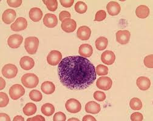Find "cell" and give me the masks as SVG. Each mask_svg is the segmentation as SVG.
<instances>
[{"mask_svg":"<svg viewBox=\"0 0 153 121\" xmlns=\"http://www.w3.org/2000/svg\"><path fill=\"white\" fill-rule=\"evenodd\" d=\"M95 72L99 76H105L108 73V68L106 66L99 64L97 66Z\"/></svg>","mask_w":153,"mask_h":121,"instance_id":"33","label":"cell"},{"mask_svg":"<svg viewBox=\"0 0 153 121\" xmlns=\"http://www.w3.org/2000/svg\"><path fill=\"white\" fill-rule=\"evenodd\" d=\"M65 107L68 111L71 113H76L80 111L82 105L78 100L75 99H68L65 104Z\"/></svg>","mask_w":153,"mask_h":121,"instance_id":"4","label":"cell"},{"mask_svg":"<svg viewBox=\"0 0 153 121\" xmlns=\"http://www.w3.org/2000/svg\"><path fill=\"white\" fill-rule=\"evenodd\" d=\"M22 0H7V3L11 7H18L22 4Z\"/></svg>","mask_w":153,"mask_h":121,"instance_id":"38","label":"cell"},{"mask_svg":"<svg viewBox=\"0 0 153 121\" xmlns=\"http://www.w3.org/2000/svg\"><path fill=\"white\" fill-rule=\"evenodd\" d=\"M61 27L64 32L66 33H71L75 30L76 28V23L75 20L71 18H67L62 21Z\"/></svg>","mask_w":153,"mask_h":121,"instance_id":"11","label":"cell"},{"mask_svg":"<svg viewBox=\"0 0 153 121\" xmlns=\"http://www.w3.org/2000/svg\"><path fill=\"white\" fill-rule=\"evenodd\" d=\"M38 46H39V40L36 37L29 36L26 38L25 47L29 54H35L38 50Z\"/></svg>","mask_w":153,"mask_h":121,"instance_id":"3","label":"cell"},{"mask_svg":"<svg viewBox=\"0 0 153 121\" xmlns=\"http://www.w3.org/2000/svg\"><path fill=\"white\" fill-rule=\"evenodd\" d=\"M9 103L7 94L4 92H0V107H6Z\"/></svg>","mask_w":153,"mask_h":121,"instance_id":"32","label":"cell"},{"mask_svg":"<svg viewBox=\"0 0 153 121\" xmlns=\"http://www.w3.org/2000/svg\"><path fill=\"white\" fill-rule=\"evenodd\" d=\"M62 59V54L58 50L51 51L47 56L48 63L52 66H57L60 64Z\"/></svg>","mask_w":153,"mask_h":121,"instance_id":"5","label":"cell"},{"mask_svg":"<svg viewBox=\"0 0 153 121\" xmlns=\"http://www.w3.org/2000/svg\"><path fill=\"white\" fill-rule=\"evenodd\" d=\"M13 121H16V120H21V121H24L25 120V119L23 117H22V116H15L13 119Z\"/></svg>","mask_w":153,"mask_h":121,"instance_id":"46","label":"cell"},{"mask_svg":"<svg viewBox=\"0 0 153 121\" xmlns=\"http://www.w3.org/2000/svg\"><path fill=\"white\" fill-rule=\"evenodd\" d=\"M21 67L25 70H30L35 66L33 59L29 56H24L22 58L20 61Z\"/></svg>","mask_w":153,"mask_h":121,"instance_id":"18","label":"cell"},{"mask_svg":"<svg viewBox=\"0 0 153 121\" xmlns=\"http://www.w3.org/2000/svg\"><path fill=\"white\" fill-rule=\"evenodd\" d=\"M131 33L128 30H119L116 33L117 41L121 44H126L129 43Z\"/></svg>","mask_w":153,"mask_h":121,"instance_id":"12","label":"cell"},{"mask_svg":"<svg viewBox=\"0 0 153 121\" xmlns=\"http://www.w3.org/2000/svg\"><path fill=\"white\" fill-rule=\"evenodd\" d=\"M43 24L48 28H53L58 24V19L52 13H47L43 18Z\"/></svg>","mask_w":153,"mask_h":121,"instance_id":"13","label":"cell"},{"mask_svg":"<svg viewBox=\"0 0 153 121\" xmlns=\"http://www.w3.org/2000/svg\"><path fill=\"white\" fill-rule=\"evenodd\" d=\"M60 2L62 6L64 7L69 8L73 5L74 1V0H60Z\"/></svg>","mask_w":153,"mask_h":121,"instance_id":"40","label":"cell"},{"mask_svg":"<svg viewBox=\"0 0 153 121\" xmlns=\"http://www.w3.org/2000/svg\"><path fill=\"white\" fill-rule=\"evenodd\" d=\"M108 40L104 36H100L97 38L95 41V47L96 49L100 51L104 50L108 46Z\"/></svg>","mask_w":153,"mask_h":121,"instance_id":"25","label":"cell"},{"mask_svg":"<svg viewBox=\"0 0 153 121\" xmlns=\"http://www.w3.org/2000/svg\"><path fill=\"white\" fill-rule=\"evenodd\" d=\"M101 110L100 104L94 101H90L85 106V111L90 114H98Z\"/></svg>","mask_w":153,"mask_h":121,"instance_id":"20","label":"cell"},{"mask_svg":"<svg viewBox=\"0 0 153 121\" xmlns=\"http://www.w3.org/2000/svg\"><path fill=\"white\" fill-rule=\"evenodd\" d=\"M6 87L5 80L2 78L0 77V90H3Z\"/></svg>","mask_w":153,"mask_h":121,"instance_id":"45","label":"cell"},{"mask_svg":"<svg viewBox=\"0 0 153 121\" xmlns=\"http://www.w3.org/2000/svg\"><path fill=\"white\" fill-rule=\"evenodd\" d=\"M136 84L140 90L145 91L149 89L151 86V81L149 78L145 76H141L137 78Z\"/></svg>","mask_w":153,"mask_h":121,"instance_id":"19","label":"cell"},{"mask_svg":"<svg viewBox=\"0 0 153 121\" xmlns=\"http://www.w3.org/2000/svg\"><path fill=\"white\" fill-rule=\"evenodd\" d=\"M41 111L42 113L44 114L45 116H51L55 112V107L52 104L50 103H46L42 106Z\"/></svg>","mask_w":153,"mask_h":121,"instance_id":"27","label":"cell"},{"mask_svg":"<svg viewBox=\"0 0 153 121\" xmlns=\"http://www.w3.org/2000/svg\"><path fill=\"white\" fill-rule=\"evenodd\" d=\"M66 120V115L63 112H57L53 117V121H65Z\"/></svg>","mask_w":153,"mask_h":121,"instance_id":"37","label":"cell"},{"mask_svg":"<svg viewBox=\"0 0 153 121\" xmlns=\"http://www.w3.org/2000/svg\"><path fill=\"white\" fill-rule=\"evenodd\" d=\"M101 60L103 63L106 65H112L116 60V55L111 50L105 51L101 56Z\"/></svg>","mask_w":153,"mask_h":121,"instance_id":"14","label":"cell"},{"mask_svg":"<svg viewBox=\"0 0 153 121\" xmlns=\"http://www.w3.org/2000/svg\"><path fill=\"white\" fill-rule=\"evenodd\" d=\"M153 55H150L148 56H146L145 58H144V64L145 66L148 67V68H150V69H152L153 68Z\"/></svg>","mask_w":153,"mask_h":121,"instance_id":"36","label":"cell"},{"mask_svg":"<svg viewBox=\"0 0 153 121\" xmlns=\"http://www.w3.org/2000/svg\"><path fill=\"white\" fill-rule=\"evenodd\" d=\"M106 17V13L105 10H101L98 11L95 14V21H102Z\"/></svg>","mask_w":153,"mask_h":121,"instance_id":"34","label":"cell"},{"mask_svg":"<svg viewBox=\"0 0 153 121\" xmlns=\"http://www.w3.org/2000/svg\"><path fill=\"white\" fill-rule=\"evenodd\" d=\"M129 106L131 109L134 110H140L142 109L143 105L140 99L137 97H134L130 100Z\"/></svg>","mask_w":153,"mask_h":121,"instance_id":"28","label":"cell"},{"mask_svg":"<svg viewBox=\"0 0 153 121\" xmlns=\"http://www.w3.org/2000/svg\"><path fill=\"white\" fill-rule=\"evenodd\" d=\"M29 97L31 100L35 102H39L41 101L43 96L42 93L37 90H32L29 93Z\"/></svg>","mask_w":153,"mask_h":121,"instance_id":"30","label":"cell"},{"mask_svg":"<svg viewBox=\"0 0 153 121\" xmlns=\"http://www.w3.org/2000/svg\"><path fill=\"white\" fill-rule=\"evenodd\" d=\"M27 121H45V118L41 115H37L32 118H29Z\"/></svg>","mask_w":153,"mask_h":121,"instance_id":"42","label":"cell"},{"mask_svg":"<svg viewBox=\"0 0 153 121\" xmlns=\"http://www.w3.org/2000/svg\"><path fill=\"white\" fill-rule=\"evenodd\" d=\"M22 83L26 88L33 89L39 83V79L38 76L33 73H26L22 76Z\"/></svg>","mask_w":153,"mask_h":121,"instance_id":"2","label":"cell"},{"mask_svg":"<svg viewBox=\"0 0 153 121\" xmlns=\"http://www.w3.org/2000/svg\"><path fill=\"white\" fill-rule=\"evenodd\" d=\"M68 120H69V121H71V120H78V121H79V119H76V118H71V119H69Z\"/></svg>","mask_w":153,"mask_h":121,"instance_id":"47","label":"cell"},{"mask_svg":"<svg viewBox=\"0 0 153 121\" xmlns=\"http://www.w3.org/2000/svg\"><path fill=\"white\" fill-rule=\"evenodd\" d=\"M16 16V12L13 9L6 10L2 15L3 21L6 24H10L15 21Z\"/></svg>","mask_w":153,"mask_h":121,"instance_id":"15","label":"cell"},{"mask_svg":"<svg viewBox=\"0 0 153 121\" xmlns=\"http://www.w3.org/2000/svg\"><path fill=\"white\" fill-rule=\"evenodd\" d=\"M43 2L48 9L51 12L55 11L58 7V1L56 0H43Z\"/></svg>","mask_w":153,"mask_h":121,"instance_id":"29","label":"cell"},{"mask_svg":"<svg viewBox=\"0 0 153 121\" xmlns=\"http://www.w3.org/2000/svg\"><path fill=\"white\" fill-rule=\"evenodd\" d=\"M96 86L99 89L107 91L112 87V81L110 77L107 76H102L97 79Z\"/></svg>","mask_w":153,"mask_h":121,"instance_id":"8","label":"cell"},{"mask_svg":"<svg viewBox=\"0 0 153 121\" xmlns=\"http://www.w3.org/2000/svg\"><path fill=\"white\" fill-rule=\"evenodd\" d=\"M88 9L87 5L83 1H78L75 4V11L80 14L85 13Z\"/></svg>","mask_w":153,"mask_h":121,"instance_id":"31","label":"cell"},{"mask_svg":"<svg viewBox=\"0 0 153 121\" xmlns=\"http://www.w3.org/2000/svg\"><path fill=\"white\" fill-rule=\"evenodd\" d=\"M23 41V38L22 35L14 34L10 36L7 40L9 46L12 49H17L21 46Z\"/></svg>","mask_w":153,"mask_h":121,"instance_id":"10","label":"cell"},{"mask_svg":"<svg viewBox=\"0 0 153 121\" xmlns=\"http://www.w3.org/2000/svg\"><path fill=\"white\" fill-rule=\"evenodd\" d=\"M18 73V69L14 64H8L2 69V75L6 78L12 79L15 77Z\"/></svg>","mask_w":153,"mask_h":121,"instance_id":"7","label":"cell"},{"mask_svg":"<svg viewBox=\"0 0 153 121\" xmlns=\"http://www.w3.org/2000/svg\"><path fill=\"white\" fill-rule=\"evenodd\" d=\"M94 99L99 102L104 101L106 99V94L105 93L100 91H96L94 93Z\"/></svg>","mask_w":153,"mask_h":121,"instance_id":"35","label":"cell"},{"mask_svg":"<svg viewBox=\"0 0 153 121\" xmlns=\"http://www.w3.org/2000/svg\"><path fill=\"white\" fill-rule=\"evenodd\" d=\"M71 16V13L68 11H62L59 14V19L61 21H63L64 19L70 18Z\"/></svg>","mask_w":153,"mask_h":121,"instance_id":"41","label":"cell"},{"mask_svg":"<svg viewBox=\"0 0 153 121\" xmlns=\"http://www.w3.org/2000/svg\"><path fill=\"white\" fill-rule=\"evenodd\" d=\"M42 91L46 94H51L55 90V86L53 83L51 81L44 82L41 86Z\"/></svg>","mask_w":153,"mask_h":121,"instance_id":"24","label":"cell"},{"mask_svg":"<svg viewBox=\"0 0 153 121\" xmlns=\"http://www.w3.org/2000/svg\"><path fill=\"white\" fill-rule=\"evenodd\" d=\"M106 9L108 13L111 16H116L119 14L121 10L120 4L116 1H111L108 3Z\"/></svg>","mask_w":153,"mask_h":121,"instance_id":"17","label":"cell"},{"mask_svg":"<svg viewBox=\"0 0 153 121\" xmlns=\"http://www.w3.org/2000/svg\"><path fill=\"white\" fill-rule=\"evenodd\" d=\"M61 83L71 90H85L96 79L94 66L86 58L71 56L61 61L58 67Z\"/></svg>","mask_w":153,"mask_h":121,"instance_id":"1","label":"cell"},{"mask_svg":"<svg viewBox=\"0 0 153 121\" xmlns=\"http://www.w3.org/2000/svg\"><path fill=\"white\" fill-rule=\"evenodd\" d=\"M91 35V30L89 27L88 26H81L79 28L77 32H76V35L77 37L82 40V41H86L88 40Z\"/></svg>","mask_w":153,"mask_h":121,"instance_id":"16","label":"cell"},{"mask_svg":"<svg viewBox=\"0 0 153 121\" xmlns=\"http://www.w3.org/2000/svg\"><path fill=\"white\" fill-rule=\"evenodd\" d=\"M36 106L35 104L29 103H27L23 108V111L25 115L26 116H31L34 114L36 112Z\"/></svg>","mask_w":153,"mask_h":121,"instance_id":"26","label":"cell"},{"mask_svg":"<svg viewBox=\"0 0 153 121\" xmlns=\"http://www.w3.org/2000/svg\"><path fill=\"white\" fill-rule=\"evenodd\" d=\"M136 16L141 19L147 18L149 15V9L145 5H140L138 6L136 10Z\"/></svg>","mask_w":153,"mask_h":121,"instance_id":"23","label":"cell"},{"mask_svg":"<svg viewBox=\"0 0 153 121\" xmlns=\"http://www.w3.org/2000/svg\"><path fill=\"white\" fill-rule=\"evenodd\" d=\"M27 27V20L23 17L18 18L16 21L11 25L10 28L14 32H20L25 30Z\"/></svg>","mask_w":153,"mask_h":121,"instance_id":"9","label":"cell"},{"mask_svg":"<svg viewBox=\"0 0 153 121\" xmlns=\"http://www.w3.org/2000/svg\"><path fill=\"white\" fill-rule=\"evenodd\" d=\"M0 120H7V121H10V117L6 113H0Z\"/></svg>","mask_w":153,"mask_h":121,"instance_id":"43","label":"cell"},{"mask_svg":"<svg viewBox=\"0 0 153 121\" xmlns=\"http://www.w3.org/2000/svg\"><path fill=\"white\" fill-rule=\"evenodd\" d=\"M79 53L81 56L89 58L93 53V49L90 44H83L80 46Z\"/></svg>","mask_w":153,"mask_h":121,"instance_id":"22","label":"cell"},{"mask_svg":"<svg viewBox=\"0 0 153 121\" xmlns=\"http://www.w3.org/2000/svg\"><path fill=\"white\" fill-rule=\"evenodd\" d=\"M43 13L42 10L38 7L32 8L29 11L30 19L33 22L40 21L43 17Z\"/></svg>","mask_w":153,"mask_h":121,"instance_id":"21","label":"cell"},{"mask_svg":"<svg viewBox=\"0 0 153 121\" xmlns=\"http://www.w3.org/2000/svg\"><path fill=\"white\" fill-rule=\"evenodd\" d=\"M25 93L24 87L20 84L13 85L9 89L10 97L13 100H17L22 97Z\"/></svg>","mask_w":153,"mask_h":121,"instance_id":"6","label":"cell"},{"mask_svg":"<svg viewBox=\"0 0 153 121\" xmlns=\"http://www.w3.org/2000/svg\"><path fill=\"white\" fill-rule=\"evenodd\" d=\"M83 121H96V119H95V117H94L93 116H91V115H86L85 116L83 117Z\"/></svg>","mask_w":153,"mask_h":121,"instance_id":"44","label":"cell"},{"mask_svg":"<svg viewBox=\"0 0 153 121\" xmlns=\"http://www.w3.org/2000/svg\"><path fill=\"white\" fill-rule=\"evenodd\" d=\"M143 119V116L142 113L139 112L134 113L131 116V120L132 121H142Z\"/></svg>","mask_w":153,"mask_h":121,"instance_id":"39","label":"cell"}]
</instances>
